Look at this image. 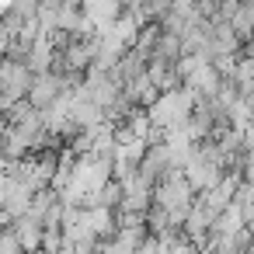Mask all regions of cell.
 Instances as JSON below:
<instances>
[{
  "mask_svg": "<svg viewBox=\"0 0 254 254\" xmlns=\"http://www.w3.org/2000/svg\"><path fill=\"white\" fill-rule=\"evenodd\" d=\"M244 254H254V240H251V244H247V247H244Z\"/></svg>",
  "mask_w": 254,
  "mask_h": 254,
  "instance_id": "18",
  "label": "cell"
},
{
  "mask_svg": "<svg viewBox=\"0 0 254 254\" xmlns=\"http://www.w3.org/2000/svg\"><path fill=\"white\" fill-rule=\"evenodd\" d=\"M146 66H150V56H143L136 46H129L126 53H122V60L115 63V77L122 80V84H129V80H136V77H143L146 73Z\"/></svg>",
  "mask_w": 254,
  "mask_h": 254,
  "instance_id": "6",
  "label": "cell"
},
{
  "mask_svg": "<svg viewBox=\"0 0 254 254\" xmlns=\"http://www.w3.org/2000/svg\"><path fill=\"white\" fill-rule=\"evenodd\" d=\"M28 254H46V251H28Z\"/></svg>",
  "mask_w": 254,
  "mask_h": 254,
  "instance_id": "21",
  "label": "cell"
},
{
  "mask_svg": "<svg viewBox=\"0 0 254 254\" xmlns=\"http://www.w3.org/2000/svg\"><path fill=\"white\" fill-rule=\"evenodd\" d=\"M80 7H84V14H87V21L101 32V28H112L115 21H119V14H122V4L119 0H80Z\"/></svg>",
  "mask_w": 254,
  "mask_h": 254,
  "instance_id": "3",
  "label": "cell"
},
{
  "mask_svg": "<svg viewBox=\"0 0 254 254\" xmlns=\"http://www.w3.org/2000/svg\"><path fill=\"white\" fill-rule=\"evenodd\" d=\"M0 254H25V247L11 226H0Z\"/></svg>",
  "mask_w": 254,
  "mask_h": 254,
  "instance_id": "12",
  "label": "cell"
},
{
  "mask_svg": "<svg viewBox=\"0 0 254 254\" xmlns=\"http://www.w3.org/2000/svg\"><path fill=\"white\" fill-rule=\"evenodd\" d=\"M146 77H150L160 91H178V87H185V77H181L178 63H167V60H150Z\"/></svg>",
  "mask_w": 254,
  "mask_h": 254,
  "instance_id": "5",
  "label": "cell"
},
{
  "mask_svg": "<svg viewBox=\"0 0 254 254\" xmlns=\"http://www.w3.org/2000/svg\"><path fill=\"white\" fill-rule=\"evenodd\" d=\"M122 4V11H129V7H143V0H119Z\"/></svg>",
  "mask_w": 254,
  "mask_h": 254,
  "instance_id": "16",
  "label": "cell"
},
{
  "mask_svg": "<svg viewBox=\"0 0 254 254\" xmlns=\"http://www.w3.org/2000/svg\"><path fill=\"white\" fill-rule=\"evenodd\" d=\"M32 80H35V73H32V66H28L25 60H11V56L0 60V91H4L11 101L28 98Z\"/></svg>",
  "mask_w": 254,
  "mask_h": 254,
  "instance_id": "1",
  "label": "cell"
},
{
  "mask_svg": "<svg viewBox=\"0 0 254 254\" xmlns=\"http://www.w3.org/2000/svg\"><path fill=\"white\" fill-rule=\"evenodd\" d=\"M171 167H178V164H174V153H171L167 139H160V143H146V153H143V160H139V174H143L146 181L157 185Z\"/></svg>",
  "mask_w": 254,
  "mask_h": 254,
  "instance_id": "2",
  "label": "cell"
},
{
  "mask_svg": "<svg viewBox=\"0 0 254 254\" xmlns=\"http://www.w3.org/2000/svg\"><path fill=\"white\" fill-rule=\"evenodd\" d=\"M226 21H230V28L237 32V39L247 42V39L254 35V4H237Z\"/></svg>",
  "mask_w": 254,
  "mask_h": 254,
  "instance_id": "10",
  "label": "cell"
},
{
  "mask_svg": "<svg viewBox=\"0 0 254 254\" xmlns=\"http://www.w3.org/2000/svg\"><path fill=\"white\" fill-rule=\"evenodd\" d=\"M11 105H14V101H11L4 91H0V115H7V108H11Z\"/></svg>",
  "mask_w": 254,
  "mask_h": 254,
  "instance_id": "15",
  "label": "cell"
},
{
  "mask_svg": "<svg viewBox=\"0 0 254 254\" xmlns=\"http://www.w3.org/2000/svg\"><path fill=\"white\" fill-rule=\"evenodd\" d=\"M4 132H7V115H0V143H4Z\"/></svg>",
  "mask_w": 254,
  "mask_h": 254,
  "instance_id": "17",
  "label": "cell"
},
{
  "mask_svg": "<svg viewBox=\"0 0 254 254\" xmlns=\"http://www.w3.org/2000/svg\"><path fill=\"white\" fill-rule=\"evenodd\" d=\"M25 63L32 66V73H46V70H53V63H56V46H53V39H49V35H39Z\"/></svg>",
  "mask_w": 254,
  "mask_h": 254,
  "instance_id": "8",
  "label": "cell"
},
{
  "mask_svg": "<svg viewBox=\"0 0 254 254\" xmlns=\"http://www.w3.org/2000/svg\"><path fill=\"white\" fill-rule=\"evenodd\" d=\"M122 94L136 105V108H150L157 98H160V87L143 73V77H136V80H129V84H122Z\"/></svg>",
  "mask_w": 254,
  "mask_h": 254,
  "instance_id": "7",
  "label": "cell"
},
{
  "mask_svg": "<svg viewBox=\"0 0 254 254\" xmlns=\"http://www.w3.org/2000/svg\"><path fill=\"white\" fill-rule=\"evenodd\" d=\"M244 178H251V181H254V171H244Z\"/></svg>",
  "mask_w": 254,
  "mask_h": 254,
  "instance_id": "19",
  "label": "cell"
},
{
  "mask_svg": "<svg viewBox=\"0 0 254 254\" xmlns=\"http://www.w3.org/2000/svg\"><path fill=\"white\" fill-rule=\"evenodd\" d=\"M240 216H244V226L254 233V202H244L240 205Z\"/></svg>",
  "mask_w": 254,
  "mask_h": 254,
  "instance_id": "14",
  "label": "cell"
},
{
  "mask_svg": "<svg viewBox=\"0 0 254 254\" xmlns=\"http://www.w3.org/2000/svg\"><path fill=\"white\" fill-rule=\"evenodd\" d=\"M181 56H185V42H181V35H178V32L160 28V35H157V46H153V56H150V60H167V63H178Z\"/></svg>",
  "mask_w": 254,
  "mask_h": 254,
  "instance_id": "9",
  "label": "cell"
},
{
  "mask_svg": "<svg viewBox=\"0 0 254 254\" xmlns=\"http://www.w3.org/2000/svg\"><path fill=\"white\" fill-rule=\"evenodd\" d=\"M136 254H167V240L157 233H146V240L136 247Z\"/></svg>",
  "mask_w": 254,
  "mask_h": 254,
  "instance_id": "13",
  "label": "cell"
},
{
  "mask_svg": "<svg viewBox=\"0 0 254 254\" xmlns=\"http://www.w3.org/2000/svg\"><path fill=\"white\" fill-rule=\"evenodd\" d=\"M237 4H254V0H237Z\"/></svg>",
  "mask_w": 254,
  "mask_h": 254,
  "instance_id": "20",
  "label": "cell"
},
{
  "mask_svg": "<svg viewBox=\"0 0 254 254\" xmlns=\"http://www.w3.org/2000/svg\"><path fill=\"white\" fill-rule=\"evenodd\" d=\"M63 247H66L63 226H46V233H42V251H46V254H60Z\"/></svg>",
  "mask_w": 254,
  "mask_h": 254,
  "instance_id": "11",
  "label": "cell"
},
{
  "mask_svg": "<svg viewBox=\"0 0 254 254\" xmlns=\"http://www.w3.org/2000/svg\"><path fill=\"white\" fill-rule=\"evenodd\" d=\"M11 230L18 233V240H21L25 254H28V251H42V233H46L42 219H35L32 212H25V216H18V219L11 223Z\"/></svg>",
  "mask_w": 254,
  "mask_h": 254,
  "instance_id": "4",
  "label": "cell"
}]
</instances>
